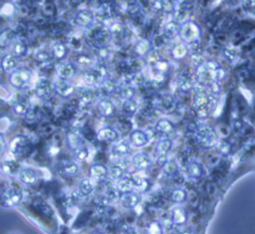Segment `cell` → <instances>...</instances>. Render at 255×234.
<instances>
[{"mask_svg": "<svg viewBox=\"0 0 255 234\" xmlns=\"http://www.w3.org/2000/svg\"><path fill=\"white\" fill-rule=\"evenodd\" d=\"M91 234H105L104 232H101V231H94V232H92Z\"/></svg>", "mask_w": 255, "mask_h": 234, "instance_id": "61", "label": "cell"}, {"mask_svg": "<svg viewBox=\"0 0 255 234\" xmlns=\"http://www.w3.org/2000/svg\"><path fill=\"white\" fill-rule=\"evenodd\" d=\"M18 209L45 234H58L59 222L54 209L41 198L23 201Z\"/></svg>", "mask_w": 255, "mask_h": 234, "instance_id": "1", "label": "cell"}, {"mask_svg": "<svg viewBox=\"0 0 255 234\" xmlns=\"http://www.w3.org/2000/svg\"><path fill=\"white\" fill-rule=\"evenodd\" d=\"M54 90L55 94L60 98L68 99L75 94L76 87L70 81L57 79V81L54 82Z\"/></svg>", "mask_w": 255, "mask_h": 234, "instance_id": "11", "label": "cell"}, {"mask_svg": "<svg viewBox=\"0 0 255 234\" xmlns=\"http://www.w3.org/2000/svg\"><path fill=\"white\" fill-rule=\"evenodd\" d=\"M32 151L33 144L26 136H16L9 144V153L15 161L29 157Z\"/></svg>", "mask_w": 255, "mask_h": 234, "instance_id": "6", "label": "cell"}, {"mask_svg": "<svg viewBox=\"0 0 255 234\" xmlns=\"http://www.w3.org/2000/svg\"><path fill=\"white\" fill-rule=\"evenodd\" d=\"M172 200L181 205L182 203L186 202L187 201V198H188V192L185 188H182V187H177L175 188L173 191H172Z\"/></svg>", "mask_w": 255, "mask_h": 234, "instance_id": "45", "label": "cell"}, {"mask_svg": "<svg viewBox=\"0 0 255 234\" xmlns=\"http://www.w3.org/2000/svg\"><path fill=\"white\" fill-rule=\"evenodd\" d=\"M152 43L150 40L148 39H141L140 41H138L134 48H133V51L134 53L137 55V56H140V57H146V55L152 50Z\"/></svg>", "mask_w": 255, "mask_h": 234, "instance_id": "35", "label": "cell"}, {"mask_svg": "<svg viewBox=\"0 0 255 234\" xmlns=\"http://www.w3.org/2000/svg\"><path fill=\"white\" fill-rule=\"evenodd\" d=\"M80 171V166L78 164V162L76 161H72V160H68L62 163L61 166V172L64 176H68V177H72L75 176Z\"/></svg>", "mask_w": 255, "mask_h": 234, "instance_id": "34", "label": "cell"}, {"mask_svg": "<svg viewBox=\"0 0 255 234\" xmlns=\"http://www.w3.org/2000/svg\"><path fill=\"white\" fill-rule=\"evenodd\" d=\"M115 187L120 192V194L135 190V188H134V186H133L129 177H124V178L120 179L119 181H117V184H116Z\"/></svg>", "mask_w": 255, "mask_h": 234, "instance_id": "44", "label": "cell"}, {"mask_svg": "<svg viewBox=\"0 0 255 234\" xmlns=\"http://www.w3.org/2000/svg\"><path fill=\"white\" fill-rule=\"evenodd\" d=\"M128 234H142V233H140V232H127Z\"/></svg>", "mask_w": 255, "mask_h": 234, "instance_id": "62", "label": "cell"}, {"mask_svg": "<svg viewBox=\"0 0 255 234\" xmlns=\"http://www.w3.org/2000/svg\"><path fill=\"white\" fill-rule=\"evenodd\" d=\"M183 43L187 45H191L196 43L201 37V28L200 26L192 20H187L181 24L180 33H179Z\"/></svg>", "mask_w": 255, "mask_h": 234, "instance_id": "7", "label": "cell"}, {"mask_svg": "<svg viewBox=\"0 0 255 234\" xmlns=\"http://www.w3.org/2000/svg\"><path fill=\"white\" fill-rule=\"evenodd\" d=\"M24 201V190L21 184L13 180L0 181V206L18 208Z\"/></svg>", "mask_w": 255, "mask_h": 234, "instance_id": "3", "label": "cell"}, {"mask_svg": "<svg viewBox=\"0 0 255 234\" xmlns=\"http://www.w3.org/2000/svg\"><path fill=\"white\" fill-rule=\"evenodd\" d=\"M242 7L246 11L255 14V1H245L242 3Z\"/></svg>", "mask_w": 255, "mask_h": 234, "instance_id": "58", "label": "cell"}, {"mask_svg": "<svg viewBox=\"0 0 255 234\" xmlns=\"http://www.w3.org/2000/svg\"><path fill=\"white\" fill-rule=\"evenodd\" d=\"M18 179L24 185H34L37 182L38 176L33 169L30 168H22L18 173Z\"/></svg>", "mask_w": 255, "mask_h": 234, "instance_id": "19", "label": "cell"}, {"mask_svg": "<svg viewBox=\"0 0 255 234\" xmlns=\"http://www.w3.org/2000/svg\"><path fill=\"white\" fill-rule=\"evenodd\" d=\"M134 188H137L139 190H145L148 183H147V180L141 176H138V175H133L131 176V177H129Z\"/></svg>", "mask_w": 255, "mask_h": 234, "instance_id": "49", "label": "cell"}, {"mask_svg": "<svg viewBox=\"0 0 255 234\" xmlns=\"http://www.w3.org/2000/svg\"><path fill=\"white\" fill-rule=\"evenodd\" d=\"M75 24L83 29H90L95 23V14L92 10L81 9L74 16Z\"/></svg>", "mask_w": 255, "mask_h": 234, "instance_id": "10", "label": "cell"}, {"mask_svg": "<svg viewBox=\"0 0 255 234\" xmlns=\"http://www.w3.org/2000/svg\"><path fill=\"white\" fill-rule=\"evenodd\" d=\"M96 108L99 115L102 117H105V118H109V117L114 116L116 112V106L114 102L108 98L100 99L97 102Z\"/></svg>", "mask_w": 255, "mask_h": 234, "instance_id": "16", "label": "cell"}, {"mask_svg": "<svg viewBox=\"0 0 255 234\" xmlns=\"http://www.w3.org/2000/svg\"><path fill=\"white\" fill-rule=\"evenodd\" d=\"M163 173L165 176L172 177L179 173V165L175 160L166 161L163 165Z\"/></svg>", "mask_w": 255, "mask_h": 234, "instance_id": "43", "label": "cell"}, {"mask_svg": "<svg viewBox=\"0 0 255 234\" xmlns=\"http://www.w3.org/2000/svg\"><path fill=\"white\" fill-rule=\"evenodd\" d=\"M146 230H147V234H164L163 225L158 220L151 221L148 224Z\"/></svg>", "mask_w": 255, "mask_h": 234, "instance_id": "51", "label": "cell"}, {"mask_svg": "<svg viewBox=\"0 0 255 234\" xmlns=\"http://www.w3.org/2000/svg\"><path fill=\"white\" fill-rule=\"evenodd\" d=\"M16 40V31L13 28H4L0 31V49H7Z\"/></svg>", "mask_w": 255, "mask_h": 234, "instance_id": "21", "label": "cell"}, {"mask_svg": "<svg viewBox=\"0 0 255 234\" xmlns=\"http://www.w3.org/2000/svg\"><path fill=\"white\" fill-rule=\"evenodd\" d=\"M155 132L162 138H170L176 131L175 124L169 119L162 118L155 125Z\"/></svg>", "mask_w": 255, "mask_h": 234, "instance_id": "13", "label": "cell"}, {"mask_svg": "<svg viewBox=\"0 0 255 234\" xmlns=\"http://www.w3.org/2000/svg\"><path fill=\"white\" fill-rule=\"evenodd\" d=\"M133 168L138 172H145L152 166V159L148 154L138 153L132 159Z\"/></svg>", "mask_w": 255, "mask_h": 234, "instance_id": "17", "label": "cell"}, {"mask_svg": "<svg viewBox=\"0 0 255 234\" xmlns=\"http://www.w3.org/2000/svg\"><path fill=\"white\" fill-rule=\"evenodd\" d=\"M73 157L76 162H84L89 158V150L85 146H80L73 150Z\"/></svg>", "mask_w": 255, "mask_h": 234, "instance_id": "48", "label": "cell"}, {"mask_svg": "<svg viewBox=\"0 0 255 234\" xmlns=\"http://www.w3.org/2000/svg\"><path fill=\"white\" fill-rule=\"evenodd\" d=\"M180 27L181 24L178 23L176 20L169 21L164 27V36L170 40L176 38L180 33Z\"/></svg>", "mask_w": 255, "mask_h": 234, "instance_id": "37", "label": "cell"}, {"mask_svg": "<svg viewBox=\"0 0 255 234\" xmlns=\"http://www.w3.org/2000/svg\"><path fill=\"white\" fill-rule=\"evenodd\" d=\"M158 108L165 114H171L176 109V102L173 96L163 95L158 100Z\"/></svg>", "mask_w": 255, "mask_h": 234, "instance_id": "26", "label": "cell"}, {"mask_svg": "<svg viewBox=\"0 0 255 234\" xmlns=\"http://www.w3.org/2000/svg\"><path fill=\"white\" fill-rule=\"evenodd\" d=\"M129 142L135 148H144L149 143V137L142 130H134L129 136Z\"/></svg>", "mask_w": 255, "mask_h": 234, "instance_id": "22", "label": "cell"}, {"mask_svg": "<svg viewBox=\"0 0 255 234\" xmlns=\"http://www.w3.org/2000/svg\"><path fill=\"white\" fill-rule=\"evenodd\" d=\"M101 85H102V88H103L105 91H107L108 93H112V92L115 90V86H114L112 80H110V79H105V80H103L102 83H101Z\"/></svg>", "mask_w": 255, "mask_h": 234, "instance_id": "56", "label": "cell"}, {"mask_svg": "<svg viewBox=\"0 0 255 234\" xmlns=\"http://www.w3.org/2000/svg\"><path fill=\"white\" fill-rule=\"evenodd\" d=\"M98 97V92L95 88H87L83 91V93L81 94L80 96V103L83 105V106H88L92 103L95 102V100L97 99Z\"/></svg>", "mask_w": 255, "mask_h": 234, "instance_id": "39", "label": "cell"}, {"mask_svg": "<svg viewBox=\"0 0 255 234\" xmlns=\"http://www.w3.org/2000/svg\"><path fill=\"white\" fill-rule=\"evenodd\" d=\"M77 74V66L72 62H63L57 68V79L70 81Z\"/></svg>", "mask_w": 255, "mask_h": 234, "instance_id": "14", "label": "cell"}, {"mask_svg": "<svg viewBox=\"0 0 255 234\" xmlns=\"http://www.w3.org/2000/svg\"><path fill=\"white\" fill-rule=\"evenodd\" d=\"M154 72L157 74V75H164L166 73L169 72L170 68H171V65L169 63L168 60L166 59H163L161 58L159 61H157L153 66H152Z\"/></svg>", "mask_w": 255, "mask_h": 234, "instance_id": "46", "label": "cell"}, {"mask_svg": "<svg viewBox=\"0 0 255 234\" xmlns=\"http://www.w3.org/2000/svg\"><path fill=\"white\" fill-rule=\"evenodd\" d=\"M94 182L90 177H83L78 183V195L80 197H88L94 191Z\"/></svg>", "mask_w": 255, "mask_h": 234, "instance_id": "31", "label": "cell"}, {"mask_svg": "<svg viewBox=\"0 0 255 234\" xmlns=\"http://www.w3.org/2000/svg\"><path fill=\"white\" fill-rule=\"evenodd\" d=\"M30 110V101L26 97L17 99L12 104V111L17 116H26Z\"/></svg>", "mask_w": 255, "mask_h": 234, "instance_id": "28", "label": "cell"}, {"mask_svg": "<svg viewBox=\"0 0 255 234\" xmlns=\"http://www.w3.org/2000/svg\"><path fill=\"white\" fill-rule=\"evenodd\" d=\"M50 52L53 59L57 61H62L67 57L69 53V47L67 46L66 43L58 41L52 45Z\"/></svg>", "mask_w": 255, "mask_h": 234, "instance_id": "24", "label": "cell"}, {"mask_svg": "<svg viewBox=\"0 0 255 234\" xmlns=\"http://www.w3.org/2000/svg\"><path fill=\"white\" fill-rule=\"evenodd\" d=\"M193 138L198 147L202 149H211L217 145L218 136L216 131L209 125L198 126L193 134Z\"/></svg>", "mask_w": 255, "mask_h": 234, "instance_id": "5", "label": "cell"}, {"mask_svg": "<svg viewBox=\"0 0 255 234\" xmlns=\"http://www.w3.org/2000/svg\"><path fill=\"white\" fill-rule=\"evenodd\" d=\"M34 58L39 63H46L52 59V55L49 50L38 49L34 54Z\"/></svg>", "mask_w": 255, "mask_h": 234, "instance_id": "50", "label": "cell"}, {"mask_svg": "<svg viewBox=\"0 0 255 234\" xmlns=\"http://www.w3.org/2000/svg\"><path fill=\"white\" fill-rule=\"evenodd\" d=\"M196 79L197 81L206 87L212 89L214 95V89L219 88V82L225 78V70L215 61H206L196 66Z\"/></svg>", "mask_w": 255, "mask_h": 234, "instance_id": "2", "label": "cell"}, {"mask_svg": "<svg viewBox=\"0 0 255 234\" xmlns=\"http://www.w3.org/2000/svg\"><path fill=\"white\" fill-rule=\"evenodd\" d=\"M187 175L190 178L197 180L204 176V169L202 165L198 162H191L187 166Z\"/></svg>", "mask_w": 255, "mask_h": 234, "instance_id": "29", "label": "cell"}, {"mask_svg": "<svg viewBox=\"0 0 255 234\" xmlns=\"http://www.w3.org/2000/svg\"><path fill=\"white\" fill-rule=\"evenodd\" d=\"M181 234H193V233L191 230H184V231H182Z\"/></svg>", "mask_w": 255, "mask_h": 234, "instance_id": "60", "label": "cell"}, {"mask_svg": "<svg viewBox=\"0 0 255 234\" xmlns=\"http://www.w3.org/2000/svg\"><path fill=\"white\" fill-rule=\"evenodd\" d=\"M172 148H173L172 139L161 138V140H159V142L157 143L156 148H155V153H156V156H157L160 164L163 165L162 160H166V157L169 154V152L172 150Z\"/></svg>", "mask_w": 255, "mask_h": 234, "instance_id": "15", "label": "cell"}, {"mask_svg": "<svg viewBox=\"0 0 255 234\" xmlns=\"http://www.w3.org/2000/svg\"><path fill=\"white\" fill-rule=\"evenodd\" d=\"M83 81L85 82L86 85L90 86V87H95L99 84L102 83L103 79V75L100 73V71L96 70V69H88L83 73Z\"/></svg>", "mask_w": 255, "mask_h": 234, "instance_id": "23", "label": "cell"}, {"mask_svg": "<svg viewBox=\"0 0 255 234\" xmlns=\"http://www.w3.org/2000/svg\"><path fill=\"white\" fill-rule=\"evenodd\" d=\"M217 104L216 95L206 91H198L192 98L193 110L200 117H206L214 111Z\"/></svg>", "mask_w": 255, "mask_h": 234, "instance_id": "4", "label": "cell"}, {"mask_svg": "<svg viewBox=\"0 0 255 234\" xmlns=\"http://www.w3.org/2000/svg\"><path fill=\"white\" fill-rule=\"evenodd\" d=\"M67 144L68 147L73 151L76 148L82 146L81 130L77 127H72L67 133Z\"/></svg>", "mask_w": 255, "mask_h": 234, "instance_id": "25", "label": "cell"}, {"mask_svg": "<svg viewBox=\"0 0 255 234\" xmlns=\"http://www.w3.org/2000/svg\"><path fill=\"white\" fill-rule=\"evenodd\" d=\"M132 148H131V144L129 141H121V142H117L112 150H111V154L113 157L118 158V159H122V158H126L127 156H129L131 154Z\"/></svg>", "mask_w": 255, "mask_h": 234, "instance_id": "20", "label": "cell"}, {"mask_svg": "<svg viewBox=\"0 0 255 234\" xmlns=\"http://www.w3.org/2000/svg\"><path fill=\"white\" fill-rule=\"evenodd\" d=\"M189 54V48H188V45L181 42V43H178L176 44L173 49L171 50V55H172V58L174 60H183L185 59Z\"/></svg>", "mask_w": 255, "mask_h": 234, "instance_id": "38", "label": "cell"}, {"mask_svg": "<svg viewBox=\"0 0 255 234\" xmlns=\"http://www.w3.org/2000/svg\"><path fill=\"white\" fill-rule=\"evenodd\" d=\"M141 194L137 190H133L120 195L119 201L123 208L125 209H134L141 202Z\"/></svg>", "mask_w": 255, "mask_h": 234, "instance_id": "12", "label": "cell"}, {"mask_svg": "<svg viewBox=\"0 0 255 234\" xmlns=\"http://www.w3.org/2000/svg\"><path fill=\"white\" fill-rule=\"evenodd\" d=\"M9 234H19V233H17V232H11V233H9Z\"/></svg>", "mask_w": 255, "mask_h": 234, "instance_id": "63", "label": "cell"}, {"mask_svg": "<svg viewBox=\"0 0 255 234\" xmlns=\"http://www.w3.org/2000/svg\"><path fill=\"white\" fill-rule=\"evenodd\" d=\"M172 219L175 225L182 226L188 221V211L182 205H177L172 210Z\"/></svg>", "mask_w": 255, "mask_h": 234, "instance_id": "27", "label": "cell"}, {"mask_svg": "<svg viewBox=\"0 0 255 234\" xmlns=\"http://www.w3.org/2000/svg\"><path fill=\"white\" fill-rule=\"evenodd\" d=\"M108 176L115 181H119L125 177V169L122 165L114 163L108 168Z\"/></svg>", "mask_w": 255, "mask_h": 234, "instance_id": "36", "label": "cell"}, {"mask_svg": "<svg viewBox=\"0 0 255 234\" xmlns=\"http://www.w3.org/2000/svg\"><path fill=\"white\" fill-rule=\"evenodd\" d=\"M12 54H14L19 59L26 56L28 52V44L24 38H16L12 44Z\"/></svg>", "mask_w": 255, "mask_h": 234, "instance_id": "33", "label": "cell"}, {"mask_svg": "<svg viewBox=\"0 0 255 234\" xmlns=\"http://www.w3.org/2000/svg\"><path fill=\"white\" fill-rule=\"evenodd\" d=\"M134 94H135V91L130 86H124L119 89V95L121 96L122 99H124V101L133 99Z\"/></svg>", "mask_w": 255, "mask_h": 234, "instance_id": "54", "label": "cell"}, {"mask_svg": "<svg viewBox=\"0 0 255 234\" xmlns=\"http://www.w3.org/2000/svg\"><path fill=\"white\" fill-rule=\"evenodd\" d=\"M223 54H224V56H225L226 59H228V60L231 61V60H234V59L236 58V56H237V51L234 50L233 48H226V49L224 50Z\"/></svg>", "mask_w": 255, "mask_h": 234, "instance_id": "57", "label": "cell"}, {"mask_svg": "<svg viewBox=\"0 0 255 234\" xmlns=\"http://www.w3.org/2000/svg\"><path fill=\"white\" fill-rule=\"evenodd\" d=\"M139 110V105L138 102L134 99H130V100H126L123 102L122 105V111L125 115L127 116H134L137 114Z\"/></svg>", "mask_w": 255, "mask_h": 234, "instance_id": "41", "label": "cell"}, {"mask_svg": "<svg viewBox=\"0 0 255 234\" xmlns=\"http://www.w3.org/2000/svg\"><path fill=\"white\" fill-rule=\"evenodd\" d=\"M9 83L15 89H24L32 80V73L26 68H18L9 74Z\"/></svg>", "mask_w": 255, "mask_h": 234, "instance_id": "8", "label": "cell"}, {"mask_svg": "<svg viewBox=\"0 0 255 234\" xmlns=\"http://www.w3.org/2000/svg\"><path fill=\"white\" fill-rule=\"evenodd\" d=\"M89 176L91 179H105L108 176V168L102 164H94L89 170Z\"/></svg>", "mask_w": 255, "mask_h": 234, "instance_id": "32", "label": "cell"}, {"mask_svg": "<svg viewBox=\"0 0 255 234\" xmlns=\"http://www.w3.org/2000/svg\"><path fill=\"white\" fill-rule=\"evenodd\" d=\"M6 149H7V144H6L5 138L1 133H0V157L4 154Z\"/></svg>", "mask_w": 255, "mask_h": 234, "instance_id": "59", "label": "cell"}, {"mask_svg": "<svg viewBox=\"0 0 255 234\" xmlns=\"http://www.w3.org/2000/svg\"><path fill=\"white\" fill-rule=\"evenodd\" d=\"M178 87L183 93H189L192 89V84L188 78L181 76L178 80Z\"/></svg>", "mask_w": 255, "mask_h": 234, "instance_id": "53", "label": "cell"}, {"mask_svg": "<svg viewBox=\"0 0 255 234\" xmlns=\"http://www.w3.org/2000/svg\"><path fill=\"white\" fill-rule=\"evenodd\" d=\"M19 63H20V59L18 57H16L12 53H7L2 57L1 62H0V67H1L4 73L10 74L16 69H18Z\"/></svg>", "mask_w": 255, "mask_h": 234, "instance_id": "18", "label": "cell"}, {"mask_svg": "<svg viewBox=\"0 0 255 234\" xmlns=\"http://www.w3.org/2000/svg\"><path fill=\"white\" fill-rule=\"evenodd\" d=\"M109 32L113 38L123 37L124 36V27L121 23L115 22V23L111 24V26L109 28Z\"/></svg>", "mask_w": 255, "mask_h": 234, "instance_id": "52", "label": "cell"}, {"mask_svg": "<svg viewBox=\"0 0 255 234\" xmlns=\"http://www.w3.org/2000/svg\"><path fill=\"white\" fill-rule=\"evenodd\" d=\"M145 59H146V62H147L149 65L153 66L157 61H159V60L161 59V56H160V54L158 53L157 50L152 49V50L146 55Z\"/></svg>", "mask_w": 255, "mask_h": 234, "instance_id": "55", "label": "cell"}, {"mask_svg": "<svg viewBox=\"0 0 255 234\" xmlns=\"http://www.w3.org/2000/svg\"><path fill=\"white\" fill-rule=\"evenodd\" d=\"M98 139L104 142L116 144L119 141V133L111 127H105L99 130Z\"/></svg>", "mask_w": 255, "mask_h": 234, "instance_id": "30", "label": "cell"}, {"mask_svg": "<svg viewBox=\"0 0 255 234\" xmlns=\"http://www.w3.org/2000/svg\"><path fill=\"white\" fill-rule=\"evenodd\" d=\"M34 92L38 99L42 101H48L55 94L54 82L46 78H40L35 85Z\"/></svg>", "mask_w": 255, "mask_h": 234, "instance_id": "9", "label": "cell"}, {"mask_svg": "<svg viewBox=\"0 0 255 234\" xmlns=\"http://www.w3.org/2000/svg\"><path fill=\"white\" fill-rule=\"evenodd\" d=\"M154 8H158V10H161L165 13H172L176 9V4L172 1H158L153 3Z\"/></svg>", "mask_w": 255, "mask_h": 234, "instance_id": "47", "label": "cell"}, {"mask_svg": "<svg viewBox=\"0 0 255 234\" xmlns=\"http://www.w3.org/2000/svg\"><path fill=\"white\" fill-rule=\"evenodd\" d=\"M75 65L86 69H92L95 65V59L88 54H80L75 59Z\"/></svg>", "mask_w": 255, "mask_h": 234, "instance_id": "42", "label": "cell"}, {"mask_svg": "<svg viewBox=\"0 0 255 234\" xmlns=\"http://www.w3.org/2000/svg\"><path fill=\"white\" fill-rule=\"evenodd\" d=\"M1 170L2 172L6 175V176H14V175H18L20 169V165L17 161L13 160V161H6L4 163H2L1 165Z\"/></svg>", "mask_w": 255, "mask_h": 234, "instance_id": "40", "label": "cell"}]
</instances>
